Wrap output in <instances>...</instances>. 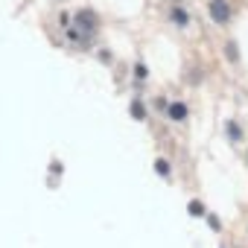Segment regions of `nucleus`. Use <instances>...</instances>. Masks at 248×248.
Wrapping results in <instances>:
<instances>
[{"label":"nucleus","instance_id":"obj_3","mask_svg":"<svg viewBox=\"0 0 248 248\" xmlns=\"http://www.w3.org/2000/svg\"><path fill=\"white\" fill-rule=\"evenodd\" d=\"M172 21H175L178 27H187V24H190V15H187L184 9H172Z\"/></svg>","mask_w":248,"mask_h":248},{"label":"nucleus","instance_id":"obj_4","mask_svg":"<svg viewBox=\"0 0 248 248\" xmlns=\"http://www.w3.org/2000/svg\"><path fill=\"white\" fill-rule=\"evenodd\" d=\"M132 114H135V120H143L146 117V108L140 102H132Z\"/></svg>","mask_w":248,"mask_h":248},{"label":"nucleus","instance_id":"obj_5","mask_svg":"<svg viewBox=\"0 0 248 248\" xmlns=\"http://www.w3.org/2000/svg\"><path fill=\"white\" fill-rule=\"evenodd\" d=\"M155 170H158L161 175H170V164H167L164 158H161V161H155Z\"/></svg>","mask_w":248,"mask_h":248},{"label":"nucleus","instance_id":"obj_2","mask_svg":"<svg viewBox=\"0 0 248 248\" xmlns=\"http://www.w3.org/2000/svg\"><path fill=\"white\" fill-rule=\"evenodd\" d=\"M170 117H172L175 123H181V120L187 117V105H184V102H172V105H170Z\"/></svg>","mask_w":248,"mask_h":248},{"label":"nucleus","instance_id":"obj_1","mask_svg":"<svg viewBox=\"0 0 248 248\" xmlns=\"http://www.w3.org/2000/svg\"><path fill=\"white\" fill-rule=\"evenodd\" d=\"M207 12H210V18H213L216 24H228V21H231V6L225 3V0H210V3H207Z\"/></svg>","mask_w":248,"mask_h":248},{"label":"nucleus","instance_id":"obj_6","mask_svg":"<svg viewBox=\"0 0 248 248\" xmlns=\"http://www.w3.org/2000/svg\"><path fill=\"white\" fill-rule=\"evenodd\" d=\"M190 213H193V216H202V204H199V202H190Z\"/></svg>","mask_w":248,"mask_h":248}]
</instances>
